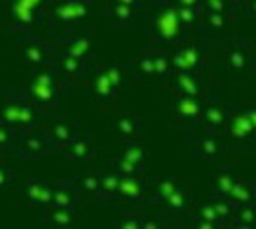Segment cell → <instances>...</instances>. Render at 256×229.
Returning a JSON list of instances; mask_svg holds the SVG:
<instances>
[{
    "mask_svg": "<svg viewBox=\"0 0 256 229\" xmlns=\"http://www.w3.org/2000/svg\"><path fill=\"white\" fill-rule=\"evenodd\" d=\"M142 15H145L144 28L152 45L172 49L188 36V30L177 17V6L172 0H151Z\"/></svg>",
    "mask_w": 256,
    "mask_h": 229,
    "instance_id": "1",
    "label": "cell"
},
{
    "mask_svg": "<svg viewBox=\"0 0 256 229\" xmlns=\"http://www.w3.org/2000/svg\"><path fill=\"white\" fill-rule=\"evenodd\" d=\"M220 62L224 71L234 77H245L256 68L254 43L241 38H230L220 49Z\"/></svg>",
    "mask_w": 256,
    "mask_h": 229,
    "instance_id": "2",
    "label": "cell"
},
{
    "mask_svg": "<svg viewBox=\"0 0 256 229\" xmlns=\"http://www.w3.org/2000/svg\"><path fill=\"white\" fill-rule=\"evenodd\" d=\"M218 135L228 145H236V147H252L254 145V128H252L250 120H248L245 107L228 105V115H226L224 126Z\"/></svg>",
    "mask_w": 256,
    "mask_h": 229,
    "instance_id": "3",
    "label": "cell"
},
{
    "mask_svg": "<svg viewBox=\"0 0 256 229\" xmlns=\"http://www.w3.org/2000/svg\"><path fill=\"white\" fill-rule=\"evenodd\" d=\"M38 122L40 119L34 109V103L21 96H12L10 102L0 109V124H6L19 135L28 130H34L38 126Z\"/></svg>",
    "mask_w": 256,
    "mask_h": 229,
    "instance_id": "4",
    "label": "cell"
},
{
    "mask_svg": "<svg viewBox=\"0 0 256 229\" xmlns=\"http://www.w3.org/2000/svg\"><path fill=\"white\" fill-rule=\"evenodd\" d=\"M60 70L53 64H46L42 70L32 73V81L28 85V96L34 105H49L56 100L58 92L62 90L60 83Z\"/></svg>",
    "mask_w": 256,
    "mask_h": 229,
    "instance_id": "5",
    "label": "cell"
},
{
    "mask_svg": "<svg viewBox=\"0 0 256 229\" xmlns=\"http://www.w3.org/2000/svg\"><path fill=\"white\" fill-rule=\"evenodd\" d=\"M208 98L174 94V98L168 102L170 117L176 120L177 124H181L186 134H188V132H194V130L200 128V119H202V113H204V107H206Z\"/></svg>",
    "mask_w": 256,
    "mask_h": 229,
    "instance_id": "6",
    "label": "cell"
},
{
    "mask_svg": "<svg viewBox=\"0 0 256 229\" xmlns=\"http://www.w3.org/2000/svg\"><path fill=\"white\" fill-rule=\"evenodd\" d=\"M186 147L190 150L192 158L211 162V164L222 162L228 154V143L218 134H208V132H204V134L188 132Z\"/></svg>",
    "mask_w": 256,
    "mask_h": 229,
    "instance_id": "7",
    "label": "cell"
},
{
    "mask_svg": "<svg viewBox=\"0 0 256 229\" xmlns=\"http://www.w3.org/2000/svg\"><path fill=\"white\" fill-rule=\"evenodd\" d=\"M170 58L174 71H202L208 64V47L204 43L181 41L170 49Z\"/></svg>",
    "mask_w": 256,
    "mask_h": 229,
    "instance_id": "8",
    "label": "cell"
},
{
    "mask_svg": "<svg viewBox=\"0 0 256 229\" xmlns=\"http://www.w3.org/2000/svg\"><path fill=\"white\" fill-rule=\"evenodd\" d=\"M174 94L208 98L211 94V79L202 71H174L168 77Z\"/></svg>",
    "mask_w": 256,
    "mask_h": 229,
    "instance_id": "9",
    "label": "cell"
},
{
    "mask_svg": "<svg viewBox=\"0 0 256 229\" xmlns=\"http://www.w3.org/2000/svg\"><path fill=\"white\" fill-rule=\"evenodd\" d=\"M92 11V0H60L56 2L51 17L62 24H74L87 19Z\"/></svg>",
    "mask_w": 256,
    "mask_h": 229,
    "instance_id": "10",
    "label": "cell"
},
{
    "mask_svg": "<svg viewBox=\"0 0 256 229\" xmlns=\"http://www.w3.org/2000/svg\"><path fill=\"white\" fill-rule=\"evenodd\" d=\"M117 198L134 201L140 205H152L151 199V184L140 179V175L132 177H122L119 179V188H117Z\"/></svg>",
    "mask_w": 256,
    "mask_h": 229,
    "instance_id": "11",
    "label": "cell"
},
{
    "mask_svg": "<svg viewBox=\"0 0 256 229\" xmlns=\"http://www.w3.org/2000/svg\"><path fill=\"white\" fill-rule=\"evenodd\" d=\"M228 115V105L218 96H209L200 119V128L208 134H220Z\"/></svg>",
    "mask_w": 256,
    "mask_h": 229,
    "instance_id": "12",
    "label": "cell"
},
{
    "mask_svg": "<svg viewBox=\"0 0 256 229\" xmlns=\"http://www.w3.org/2000/svg\"><path fill=\"white\" fill-rule=\"evenodd\" d=\"M194 203H196L194 194L184 184H179L158 207L164 209V213L172 214V216H188Z\"/></svg>",
    "mask_w": 256,
    "mask_h": 229,
    "instance_id": "13",
    "label": "cell"
},
{
    "mask_svg": "<svg viewBox=\"0 0 256 229\" xmlns=\"http://www.w3.org/2000/svg\"><path fill=\"white\" fill-rule=\"evenodd\" d=\"M19 137H21V147H23V150H26L28 156H44V154H48L49 150L53 149L48 134L46 132H38L36 128L24 132Z\"/></svg>",
    "mask_w": 256,
    "mask_h": 229,
    "instance_id": "14",
    "label": "cell"
},
{
    "mask_svg": "<svg viewBox=\"0 0 256 229\" xmlns=\"http://www.w3.org/2000/svg\"><path fill=\"white\" fill-rule=\"evenodd\" d=\"M44 4V0H12V17L17 26L26 28L36 21V9Z\"/></svg>",
    "mask_w": 256,
    "mask_h": 229,
    "instance_id": "15",
    "label": "cell"
},
{
    "mask_svg": "<svg viewBox=\"0 0 256 229\" xmlns=\"http://www.w3.org/2000/svg\"><path fill=\"white\" fill-rule=\"evenodd\" d=\"M240 175L234 171L232 167H218L216 171L211 175V188H213V196L218 198H228L232 192L234 184L238 181Z\"/></svg>",
    "mask_w": 256,
    "mask_h": 229,
    "instance_id": "16",
    "label": "cell"
},
{
    "mask_svg": "<svg viewBox=\"0 0 256 229\" xmlns=\"http://www.w3.org/2000/svg\"><path fill=\"white\" fill-rule=\"evenodd\" d=\"M64 156L72 162H88L92 160V145L87 137H81V135H74L72 141H68L62 147Z\"/></svg>",
    "mask_w": 256,
    "mask_h": 229,
    "instance_id": "17",
    "label": "cell"
},
{
    "mask_svg": "<svg viewBox=\"0 0 256 229\" xmlns=\"http://www.w3.org/2000/svg\"><path fill=\"white\" fill-rule=\"evenodd\" d=\"M228 199H230L236 207L256 203V181L238 177V181L234 184V188H232V192H230Z\"/></svg>",
    "mask_w": 256,
    "mask_h": 229,
    "instance_id": "18",
    "label": "cell"
},
{
    "mask_svg": "<svg viewBox=\"0 0 256 229\" xmlns=\"http://www.w3.org/2000/svg\"><path fill=\"white\" fill-rule=\"evenodd\" d=\"M81 192L76 188L74 182H64L62 186H58L53 190V201L51 205L56 209H76V205L80 203Z\"/></svg>",
    "mask_w": 256,
    "mask_h": 229,
    "instance_id": "19",
    "label": "cell"
},
{
    "mask_svg": "<svg viewBox=\"0 0 256 229\" xmlns=\"http://www.w3.org/2000/svg\"><path fill=\"white\" fill-rule=\"evenodd\" d=\"M46 134H48L51 145H53V147H60V149H62L68 141H72V137L76 135L72 126L60 119H55L53 122H49L48 126H46Z\"/></svg>",
    "mask_w": 256,
    "mask_h": 229,
    "instance_id": "20",
    "label": "cell"
},
{
    "mask_svg": "<svg viewBox=\"0 0 256 229\" xmlns=\"http://www.w3.org/2000/svg\"><path fill=\"white\" fill-rule=\"evenodd\" d=\"M24 58L32 64H40V66H46V64L53 62V51L48 43L44 41H36L30 40L26 45H24Z\"/></svg>",
    "mask_w": 256,
    "mask_h": 229,
    "instance_id": "21",
    "label": "cell"
},
{
    "mask_svg": "<svg viewBox=\"0 0 256 229\" xmlns=\"http://www.w3.org/2000/svg\"><path fill=\"white\" fill-rule=\"evenodd\" d=\"M228 226H230V228H236V229L256 228V203L238 207Z\"/></svg>",
    "mask_w": 256,
    "mask_h": 229,
    "instance_id": "22",
    "label": "cell"
},
{
    "mask_svg": "<svg viewBox=\"0 0 256 229\" xmlns=\"http://www.w3.org/2000/svg\"><path fill=\"white\" fill-rule=\"evenodd\" d=\"M230 21H232V17L226 15V13H218V11H208V9H204L202 19H200V28L213 32V34H220V32L226 30V26H228Z\"/></svg>",
    "mask_w": 256,
    "mask_h": 229,
    "instance_id": "23",
    "label": "cell"
},
{
    "mask_svg": "<svg viewBox=\"0 0 256 229\" xmlns=\"http://www.w3.org/2000/svg\"><path fill=\"white\" fill-rule=\"evenodd\" d=\"M115 128L124 139H136L140 135H144V124L142 120L132 117V115H120L115 120Z\"/></svg>",
    "mask_w": 256,
    "mask_h": 229,
    "instance_id": "24",
    "label": "cell"
},
{
    "mask_svg": "<svg viewBox=\"0 0 256 229\" xmlns=\"http://www.w3.org/2000/svg\"><path fill=\"white\" fill-rule=\"evenodd\" d=\"M92 87H94L96 96L102 100V102H115L119 98V88H115L112 85V81L108 79L104 71H96L94 79H92Z\"/></svg>",
    "mask_w": 256,
    "mask_h": 229,
    "instance_id": "25",
    "label": "cell"
},
{
    "mask_svg": "<svg viewBox=\"0 0 256 229\" xmlns=\"http://www.w3.org/2000/svg\"><path fill=\"white\" fill-rule=\"evenodd\" d=\"M149 55H151V58H152V66H154V75H156V77H170V75L174 73L168 47L149 49Z\"/></svg>",
    "mask_w": 256,
    "mask_h": 229,
    "instance_id": "26",
    "label": "cell"
},
{
    "mask_svg": "<svg viewBox=\"0 0 256 229\" xmlns=\"http://www.w3.org/2000/svg\"><path fill=\"white\" fill-rule=\"evenodd\" d=\"M181 182L174 179V177H166V179H156V181L151 184V199H152V205L158 207L164 199L168 198L170 194L179 186Z\"/></svg>",
    "mask_w": 256,
    "mask_h": 229,
    "instance_id": "27",
    "label": "cell"
},
{
    "mask_svg": "<svg viewBox=\"0 0 256 229\" xmlns=\"http://www.w3.org/2000/svg\"><path fill=\"white\" fill-rule=\"evenodd\" d=\"M120 158L144 167L147 162V152L140 143H136V139H124L120 143Z\"/></svg>",
    "mask_w": 256,
    "mask_h": 229,
    "instance_id": "28",
    "label": "cell"
},
{
    "mask_svg": "<svg viewBox=\"0 0 256 229\" xmlns=\"http://www.w3.org/2000/svg\"><path fill=\"white\" fill-rule=\"evenodd\" d=\"M58 70L62 75H68V77H80L85 73V60L62 51L58 56Z\"/></svg>",
    "mask_w": 256,
    "mask_h": 229,
    "instance_id": "29",
    "label": "cell"
},
{
    "mask_svg": "<svg viewBox=\"0 0 256 229\" xmlns=\"http://www.w3.org/2000/svg\"><path fill=\"white\" fill-rule=\"evenodd\" d=\"M108 15L112 17L113 21L117 23H132L136 21L138 17L142 15V11L132 6H126V4H119V2H110L108 6Z\"/></svg>",
    "mask_w": 256,
    "mask_h": 229,
    "instance_id": "30",
    "label": "cell"
},
{
    "mask_svg": "<svg viewBox=\"0 0 256 229\" xmlns=\"http://www.w3.org/2000/svg\"><path fill=\"white\" fill-rule=\"evenodd\" d=\"M90 45H92V41L88 36H72L64 41V53L87 60L88 53H90Z\"/></svg>",
    "mask_w": 256,
    "mask_h": 229,
    "instance_id": "31",
    "label": "cell"
},
{
    "mask_svg": "<svg viewBox=\"0 0 256 229\" xmlns=\"http://www.w3.org/2000/svg\"><path fill=\"white\" fill-rule=\"evenodd\" d=\"M119 179L120 175L117 171H106V173H100V198L106 199H113L117 198V188H119Z\"/></svg>",
    "mask_w": 256,
    "mask_h": 229,
    "instance_id": "32",
    "label": "cell"
},
{
    "mask_svg": "<svg viewBox=\"0 0 256 229\" xmlns=\"http://www.w3.org/2000/svg\"><path fill=\"white\" fill-rule=\"evenodd\" d=\"M188 216L200 218V220H208V222H211V224H215L216 228H224L222 222L218 220V216H216V211L211 201H206V203H194V207H192V211Z\"/></svg>",
    "mask_w": 256,
    "mask_h": 229,
    "instance_id": "33",
    "label": "cell"
},
{
    "mask_svg": "<svg viewBox=\"0 0 256 229\" xmlns=\"http://www.w3.org/2000/svg\"><path fill=\"white\" fill-rule=\"evenodd\" d=\"M204 13V8H186V6H177V17L186 30L190 32L194 26H200V19Z\"/></svg>",
    "mask_w": 256,
    "mask_h": 229,
    "instance_id": "34",
    "label": "cell"
},
{
    "mask_svg": "<svg viewBox=\"0 0 256 229\" xmlns=\"http://www.w3.org/2000/svg\"><path fill=\"white\" fill-rule=\"evenodd\" d=\"M211 203L215 207L216 216H218V220L222 222V226H228L238 207L234 205L228 198H218V196H211Z\"/></svg>",
    "mask_w": 256,
    "mask_h": 229,
    "instance_id": "35",
    "label": "cell"
},
{
    "mask_svg": "<svg viewBox=\"0 0 256 229\" xmlns=\"http://www.w3.org/2000/svg\"><path fill=\"white\" fill-rule=\"evenodd\" d=\"M74 184H76V188L80 190L81 194L98 196V194H100V173L85 175V177H81V179H76Z\"/></svg>",
    "mask_w": 256,
    "mask_h": 229,
    "instance_id": "36",
    "label": "cell"
},
{
    "mask_svg": "<svg viewBox=\"0 0 256 229\" xmlns=\"http://www.w3.org/2000/svg\"><path fill=\"white\" fill-rule=\"evenodd\" d=\"M132 70L136 71L140 77H144V79L156 77V75H154V66H152V58H151V55H149V51H145L144 55L138 56L136 62L132 64Z\"/></svg>",
    "mask_w": 256,
    "mask_h": 229,
    "instance_id": "37",
    "label": "cell"
},
{
    "mask_svg": "<svg viewBox=\"0 0 256 229\" xmlns=\"http://www.w3.org/2000/svg\"><path fill=\"white\" fill-rule=\"evenodd\" d=\"M112 164H113V171H117V173L122 175V177H132V175H140L144 171L142 166H136V164H132V162H128V160L120 158V156L112 160Z\"/></svg>",
    "mask_w": 256,
    "mask_h": 229,
    "instance_id": "38",
    "label": "cell"
},
{
    "mask_svg": "<svg viewBox=\"0 0 256 229\" xmlns=\"http://www.w3.org/2000/svg\"><path fill=\"white\" fill-rule=\"evenodd\" d=\"M202 8L208 11H218V13H226V15L234 17L238 15V11L226 2V0H202Z\"/></svg>",
    "mask_w": 256,
    "mask_h": 229,
    "instance_id": "39",
    "label": "cell"
},
{
    "mask_svg": "<svg viewBox=\"0 0 256 229\" xmlns=\"http://www.w3.org/2000/svg\"><path fill=\"white\" fill-rule=\"evenodd\" d=\"M74 209H53L51 211V214H49V220L53 222V226H62V228H66V226H70L74 222Z\"/></svg>",
    "mask_w": 256,
    "mask_h": 229,
    "instance_id": "40",
    "label": "cell"
},
{
    "mask_svg": "<svg viewBox=\"0 0 256 229\" xmlns=\"http://www.w3.org/2000/svg\"><path fill=\"white\" fill-rule=\"evenodd\" d=\"M102 71L108 75V79L112 81V85L115 88H120L122 83H124V71L119 64H108V66H102Z\"/></svg>",
    "mask_w": 256,
    "mask_h": 229,
    "instance_id": "41",
    "label": "cell"
},
{
    "mask_svg": "<svg viewBox=\"0 0 256 229\" xmlns=\"http://www.w3.org/2000/svg\"><path fill=\"white\" fill-rule=\"evenodd\" d=\"M17 135L19 134H14L12 128H8L6 124H0V150H6L12 145H16Z\"/></svg>",
    "mask_w": 256,
    "mask_h": 229,
    "instance_id": "42",
    "label": "cell"
},
{
    "mask_svg": "<svg viewBox=\"0 0 256 229\" xmlns=\"http://www.w3.org/2000/svg\"><path fill=\"white\" fill-rule=\"evenodd\" d=\"M44 188H46V184H42V182H32L30 186H28L26 196H28V199H30L32 203H38V201H40V196H42V192H44Z\"/></svg>",
    "mask_w": 256,
    "mask_h": 229,
    "instance_id": "43",
    "label": "cell"
},
{
    "mask_svg": "<svg viewBox=\"0 0 256 229\" xmlns=\"http://www.w3.org/2000/svg\"><path fill=\"white\" fill-rule=\"evenodd\" d=\"M122 229H138L142 228V216H138V214H130L126 218H122L119 224Z\"/></svg>",
    "mask_w": 256,
    "mask_h": 229,
    "instance_id": "44",
    "label": "cell"
},
{
    "mask_svg": "<svg viewBox=\"0 0 256 229\" xmlns=\"http://www.w3.org/2000/svg\"><path fill=\"white\" fill-rule=\"evenodd\" d=\"M110 2H119V4H126V6H132V8L140 9L142 13L147 8V0H110Z\"/></svg>",
    "mask_w": 256,
    "mask_h": 229,
    "instance_id": "45",
    "label": "cell"
},
{
    "mask_svg": "<svg viewBox=\"0 0 256 229\" xmlns=\"http://www.w3.org/2000/svg\"><path fill=\"white\" fill-rule=\"evenodd\" d=\"M166 220H151V218H142V228L144 229H158L162 226H166Z\"/></svg>",
    "mask_w": 256,
    "mask_h": 229,
    "instance_id": "46",
    "label": "cell"
},
{
    "mask_svg": "<svg viewBox=\"0 0 256 229\" xmlns=\"http://www.w3.org/2000/svg\"><path fill=\"white\" fill-rule=\"evenodd\" d=\"M190 224L198 229H218L215 224H211L208 220H200V218H194V216H190Z\"/></svg>",
    "mask_w": 256,
    "mask_h": 229,
    "instance_id": "47",
    "label": "cell"
},
{
    "mask_svg": "<svg viewBox=\"0 0 256 229\" xmlns=\"http://www.w3.org/2000/svg\"><path fill=\"white\" fill-rule=\"evenodd\" d=\"M176 6H186V8H200L202 0H172Z\"/></svg>",
    "mask_w": 256,
    "mask_h": 229,
    "instance_id": "48",
    "label": "cell"
},
{
    "mask_svg": "<svg viewBox=\"0 0 256 229\" xmlns=\"http://www.w3.org/2000/svg\"><path fill=\"white\" fill-rule=\"evenodd\" d=\"M243 11L245 13H250V15L256 17V0H243Z\"/></svg>",
    "mask_w": 256,
    "mask_h": 229,
    "instance_id": "49",
    "label": "cell"
},
{
    "mask_svg": "<svg viewBox=\"0 0 256 229\" xmlns=\"http://www.w3.org/2000/svg\"><path fill=\"white\" fill-rule=\"evenodd\" d=\"M245 111H247V117H248V120H250V124H252V128H254V134H256V105L245 107Z\"/></svg>",
    "mask_w": 256,
    "mask_h": 229,
    "instance_id": "50",
    "label": "cell"
},
{
    "mask_svg": "<svg viewBox=\"0 0 256 229\" xmlns=\"http://www.w3.org/2000/svg\"><path fill=\"white\" fill-rule=\"evenodd\" d=\"M10 181V171L4 164H0V186H4Z\"/></svg>",
    "mask_w": 256,
    "mask_h": 229,
    "instance_id": "51",
    "label": "cell"
},
{
    "mask_svg": "<svg viewBox=\"0 0 256 229\" xmlns=\"http://www.w3.org/2000/svg\"><path fill=\"white\" fill-rule=\"evenodd\" d=\"M226 2H228V4H230V6H232V8L236 9V11H238V9H240V6H241V2H243V0H226Z\"/></svg>",
    "mask_w": 256,
    "mask_h": 229,
    "instance_id": "52",
    "label": "cell"
},
{
    "mask_svg": "<svg viewBox=\"0 0 256 229\" xmlns=\"http://www.w3.org/2000/svg\"><path fill=\"white\" fill-rule=\"evenodd\" d=\"M55 2H60V0H55Z\"/></svg>",
    "mask_w": 256,
    "mask_h": 229,
    "instance_id": "53",
    "label": "cell"
}]
</instances>
